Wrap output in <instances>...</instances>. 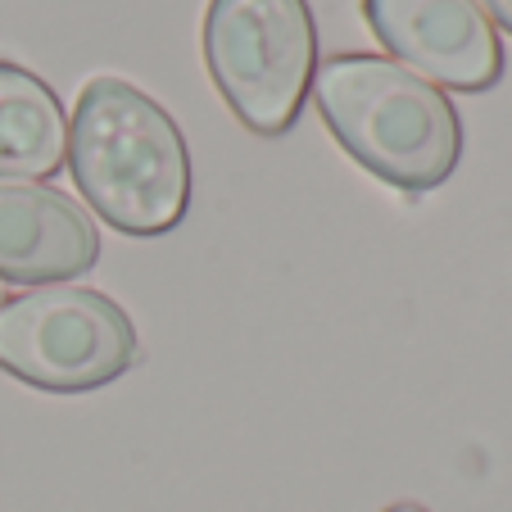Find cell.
Returning <instances> with one entry per match:
<instances>
[{"mask_svg": "<svg viewBox=\"0 0 512 512\" xmlns=\"http://www.w3.org/2000/svg\"><path fill=\"white\" fill-rule=\"evenodd\" d=\"M68 159V123L55 87L0 59V182H41Z\"/></svg>", "mask_w": 512, "mask_h": 512, "instance_id": "obj_7", "label": "cell"}, {"mask_svg": "<svg viewBox=\"0 0 512 512\" xmlns=\"http://www.w3.org/2000/svg\"><path fill=\"white\" fill-rule=\"evenodd\" d=\"M0 304H5V281H0Z\"/></svg>", "mask_w": 512, "mask_h": 512, "instance_id": "obj_10", "label": "cell"}, {"mask_svg": "<svg viewBox=\"0 0 512 512\" xmlns=\"http://www.w3.org/2000/svg\"><path fill=\"white\" fill-rule=\"evenodd\" d=\"M204 64L227 109L254 136H286L318 73L309 0H209Z\"/></svg>", "mask_w": 512, "mask_h": 512, "instance_id": "obj_3", "label": "cell"}, {"mask_svg": "<svg viewBox=\"0 0 512 512\" xmlns=\"http://www.w3.org/2000/svg\"><path fill=\"white\" fill-rule=\"evenodd\" d=\"M68 168L123 236H164L191 209V150L159 100L123 78H91L68 123Z\"/></svg>", "mask_w": 512, "mask_h": 512, "instance_id": "obj_1", "label": "cell"}, {"mask_svg": "<svg viewBox=\"0 0 512 512\" xmlns=\"http://www.w3.org/2000/svg\"><path fill=\"white\" fill-rule=\"evenodd\" d=\"M386 512H426V508H417V503H390Z\"/></svg>", "mask_w": 512, "mask_h": 512, "instance_id": "obj_9", "label": "cell"}, {"mask_svg": "<svg viewBox=\"0 0 512 512\" xmlns=\"http://www.w3.org/2000/svg\"><path fill=\"white\" fill-rule=\"evenodd\" d=\"M313 105L358 168L404 195L449 182L463 123L440 87L386 55H331L313 73Z\"/></svg>", "mask_w": 512, "mask_h": 512, "instance_id": "obj_2", "label": "cell"}, {"mask_svg": "<svg viewBox=\"0 0 512 512\" xmlns=\"http://www.w3.org/2000/svg\"><path fill=\"white\" fill-rule=\"evenodd\" d=\"M100 259V232L78 200L41 182H0V281L64 286Z\"/></svg>", "mask_w": 512, "mask_h": 512, "instance_id": "obj_6", "label": "cell"}, {"mask_svg": "<svg viewBox=\"0 0 512 512\" xmlns=\"http://www.w3.org/2000/svg\"><path fill=\"white\" fill-rule=\"evenodd\" d=\"M481 10L490 23H499L503 32H512V0H481Z\"/></svg>", "mask_w": 512, "mask_h": 512, "instance_id": "obj_8", "label": "cell"}, {"mask_svg": "<svg viewBox=\"0 0 512 512\" xmlns=\"http://www.w3.org/2000/svg\"><path fill=\"white\" fill-rule=\"evenodd\" d=\"M141 354L136 327L109 295L37 286L0 304V372L50 395H87L118 381Z\"/></svg>", "mask_w": 512, "mask_h": 512, "instance_id": "obj_4", "label": "cell"}, {"mask_svg": "<svg viewBox=\"0 0 512 512\" xmlns=\"http://www.w3.org/2000/svg\"><path fill=\"white\" fill-rule=\"evenodd\" d=\"M381 50L431 87L481 91L503 82V41L476 0H358Z\"/></svg>", "mask_w": 512, "mask_h": 512, "instance_id": "obj_5", "label": "cell"}]
</instances>
